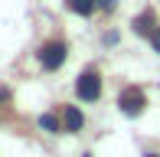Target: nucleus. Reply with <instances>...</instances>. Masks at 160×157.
Masks as SVG:
<instances>
[{"label": "nucleus", "mask_w": 160, "mask_h": 157, "mask_svg": "<svg viewBox=\"0 0 160 157\" xmlns=\"http://www.w3.org/2000/svg\"><path fill=\"white\" fill-rule=\"evenodd\" d=\"M75 92H78L82 102H95V98L101 95V78H98L95 72H82V75H78V82H75Z\"/></svg>", "instance_id": "nucleus-1"}, {"label": "nucleus", "mask_w": 160, "mask_h": 157, "mask_svg": "<svg viewBox=\"0 0 160 157\" xmlns=\"http://www.w3.org/2000/svg\"><path fill=\"white\" fill-rule=\"evenodd\" d=\"M39 62H42V69H59L62 62H65V43H46V46L39 49Z\"/></svg>", "instance_id": "nucleus-2"}, {"label": "nucleus", "mask_w": 160, "mask_h": 157, "mask_svg": "<svg viewBox=\"0 0 160 157\" xmlns=\"http://www.w3.org/2000/svg\"><path fill=\"white\" fill-rule=\"evenodd\" d=\"M118 105H121L124 115L134 118V115H141V111H144V105H147V102H144V92H141V89H124V92H121V98H118Z\"/></svg>", "instance_id": "nucleus-3"}, {"label": "nucleus", "mask_w": 160, "mask_h": 157, "mask_svg": "<svg viewBox=\"0 0 160 157\" xmlns=\"http://www.w3.org/2000/svg\"><path fill=\"white\" fill-rule=\"evenodd\" d=\"M134 30L141 33V36H154V13H150V10H144L141 17L134 20Z\"/></svg>", "instance_id": "nucleus-4"}, {"label": "nucleus", "mask_w": 160, "mask_h": 157, "mask_svg": "<svg viewBox=\"0 0 160 157\" xmlns=\"http://www.w3.org/2000/svg\"><path fill=\"white\" fill-rule=\"evenodd\" d=\"M62 121H65V128H69V131H78V128H82V111L75 108V105H69V108H65V115H62Z\"/></svg>", "instance_id": "nucleus-5"}, {"label": "nucleus", "mask_w": 160, "mask_h": 157, "mask_svg": "<svg viewBox=\"0 0 160 157\" xmlns=\"http://www.w3.org/2000/svg\"><path fill=\"white\" fill-rule=\"evenodd\" d=\"M69 7L75 13H82V17H88V13L95 10V0H69Z\"/></svg>", "instance_id": "nucleus-6"}, {"label": "nucleus", "mask_w": 160, "mask_h": 157, "mask_svg": "<svg viewBox=\"0 0 160 157\" xmlns=\"http://www.w3.org/2000/svg\"><path fill=\"white\" fill-rule=\"evenodd\" d=\"M39 128H46V131L56 134V131H59V118H56V115H42L39 118Z\"/></svg>", "instance_id": "nucleus-7"}, {"label": "nucleus", "mask_w": 160, "mask_h": 157, "mask_svg": "<svg viewBox=\"0 0 160 157\" xmlns=\"http://www.w3.org/2000/svg\"><path fill=\"white\" fill-rule=\"evenodd\" d=\"M95 3L101 7V10H114V7H118V3H114V0H95Z\"/></svg>", "instance_id": "nucleus-8"}, {"label": "nucleus", "mask_w": 160, "mask_h": 157, "mask_svg": "<svg viewBox=\"0 0 160 157\" xmlns=\"http://www.w3.org/2000/svg\"><path fill=\"white\" fill-rule=\"evenodd\" d=\"M150 43H154V49H157V53H160V26H157V30H154V36H150Z\"/></svg>", "instance_id": "nucleus-9"}, {"label": "nucleus", "mask_w": 160, "mask_h": 157, "mask_svg": "<svg viewBox=\"0 0 160 157\" xmlns=\"http://www.w3.org/2000/svg\"><path fill=\"white\" fill-rule=\"evenodd\" d=\"M147 157H157V154H147Z\"/></svg>", "instance_id": "nucleus-10"}]
</instances>
